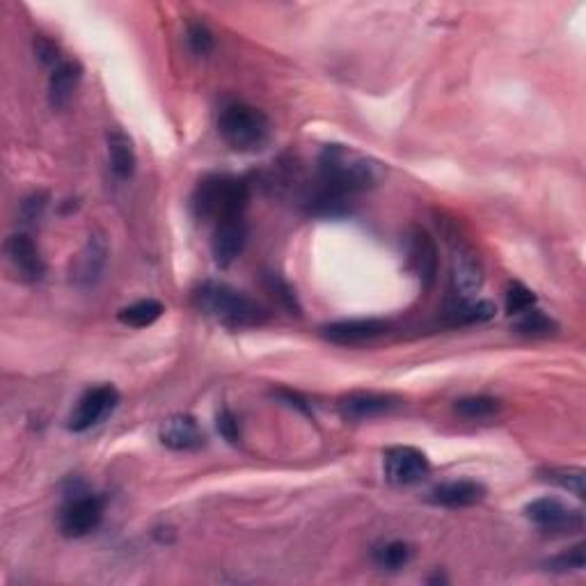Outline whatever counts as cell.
Instances as JSON below:
<instances>
[{"label":"cell","instance_id":"ba28073f","mask_svg":"<svg viewBox=\"0 0 586 586\" xmlns=\"http://www.w3.org/2000/svg\"><path fill=\"white\" fill-rule=\"evenodd\" d=\"M101 518H104V502L99 497H76L60 513V532L67 538L87 536L99 527Z\"/></svg>","mask_w":586,"mask_h":586},{"label":"cell","instance_id":"e0dca14e","mask_svg":"<svg viewBox=\"0 0 586 586\" xmlns=\"http://www.w3.org/2000/svg\"><path fill=\"white\" fill-rule=\"evenodd\" d=\"M483 497H486V488L472 479L447 481L431 490V500L440 506H449V509H465V506L479 504Z\"/></svg>","mask_w":586,"mask_h":586},{"label":"cell","instance_id":"277c9868","mask_svg":"<svg viewBox=\"0 0 586 586\" xmlns=\"http://www.w3.org/2000/svg\"><path fill=\"white\" fill-rule=\"evenodd\" d=\"M218 131L236 152H259L271 138V122L259 108L236 101L220 110Z\"/></svg>","mask_w":586,"mask_h":586},{"label":"cell","instance_id":"4dcf8cb0","mask_svg":"<svg viewBox=\"0 0 586 586\" xmlns=\"http://www.w3.org/2000/svg\"><path fill=\"white\" fill-rule=\"evenodd\" d=\"M46 200H49V197H46V193L30 195L28 200L21 204V216H23V220H26V223H35L37 218H42V213L46 209Z\"/></svg>","mask_w":586,"mask_h":586},{"label":"cell","instance_id":"9c48e42d","mask_svg":"<svg viewBox=\"0 0 586 586\" xmlns=\"http://www.w3.org/2000/svg\"><path fill=\"white\" fill-rule=\"evenodd\" d=\"M387 330H390V323L387 321L351 319V321L328 323V326L321 328V337L339 346H360L387 335Z\"/></svg>","mask_w":586,"mask_h":586},{"label":"cell","instance_id":"4fadbf2b","mask_svg":"<svg viewBox=\"0 0 586 586\" xmlns=\"http://www.w3.org/2000/svg\"><path fill=\"white\" fill-rule=\"evenodd\" d=\"M399 403L401 401L397 397H390V394L351 392L339 399V413H342L344 419H351V422H364V419L392 413L394 408H399Z\"/></svg>","mask_w":586,"mask_h":586},{"label":"cell","instance_id":"ffe728a7","mask_svg":"<svg viewBox=\"0 0 586 586\" xmlns=\"http://www.w3.org/2000/svg\"><path fill=\"white\" fill-rule=\"evenodd\" d=\"M165 312L163 303H158L154 298H147V300H138V303H133L129 307H124L117 314V319H120L124 326H131V328H147L161 319Z\"/></svg>","mask_w":586,"mask_h":586},{"label":"cell","instance_id":"8fae6325","mask_svg":"<svg viewBox=\"0 0 586 586\" xmlns=\"http://www.w3.org/2000/svg\"><path fill=\"white\" fill-rule=\"evenodd\" d=\"M108 261V243L104 236H90L85 248L71 264V282L81 289H90L101 280Z\"/></svg>","mask_w":586,"mask_h":586},{"label":"cell","instance_id":"484cf974","mask_svg":"<svg viewBox=\"0 0 586 586\" xmlns=\"http://www.w3.org/2000/svg\"><path fill=\"white\" fill-rule=\"evenodd\" d=\"M532 307H536V293L522 282H511L506 289V312L518 316Z\"/></svg>","mask_w":586,"mask_h":586},{"label":"cell","instance_id":"3957f363","mask_svg":"<svg viewBox=\"0 0 586 586\" xmlns=\"http://www.w3.org/2000/svg\"><path fill=\"white\" fill-rule=\"evenodd\" d=\"M248 200L250 193L245 181L225 177V174H211L197 184L190 197V209L197 220H223L243 216Z\"/></svg>","mask_w":586,"mask_h":586},{"label":"cell","instance_id":"52a82bcc","mask_svg":"<svg viewBox=\"0 0 586 586\" xmlns=\"http://www.w3.org/2000/svg\"><path fill=\"white\" fill-rule=\"evenodd\" d=\"M431 472V463L415 447H394L385 454V477L394 486H410Z\"/></svg>","mask_w":586,"mask_h":586},{"label":"cell","instance_id":"7402d4cb","mask_svg":"<svg viewBox=\"0 0 586 586\" xmlns=\"http://www.w3.org/2000/svg\"><path fill=\"white\" fill-rule=\"evenodd\" d=\"M371 557H374V564L378 568L401 570L408 564L410 557H413V550H410V545L403 541H385L376 545L374 552H371Z\"/></svg>","mask_w":586,"mask_h":586},{"label":"cell","instance_id":"8992f818","mask_svg":"<svg viewBox=\"0 0 586 586\" xmlns=\"http://www.w3.org/2000/svg\"><path fill=\"white\" fill-rule=\"evenodd\" d=\"M525 516L534 522L538 529L550 534H575L584 527L582 511L564 504L557 497H541L525 506Z\"/></svg>","mask_w":586,"mask_h":586},{"label":"cell","instance_id":"44dd1931","mask_svg":"<svg viewBox=\"0 0 586 586\" xmlns=\"http://www.w3.org/2000/svg\"><path fill=\"white\" fill-rule=\"evenodd\" d=\"M541 477L543 481L554 483V486L580 497V500L586 497V472L582 467H548V470L541 472Z\"/></svg>","mask_w":586,"mask_h":586},{"label":"cell","instance_id":"5bb4252c","mask_svg":"<svg viewBox=\"0 0 586 586\" xmlns=\"http://www.w3.org/2000/svg\"><path fill=\"white\" fill-rule=\"evenodd\" d=\"M158 438L172 451H197L204 447V431L190 415H172L161 424Z\"/></svg>","mask_w":586,"mask_h":586},{"label":"cell","instance_id":"9a60e30c","mask_svg":"<svg viewBox=\"0 0 586 586\" xmlns=\"http://www.w3.org/2000/svg\"><path fill=\"white\" fill-rule=\"evenodd\" d=\"M5 252L10 257L12 266L26 282H39L44 277V259L39 255V248L28 234H12L5 243Z\"/></svg>","mask_w":586,"mask_h":586},{"label":"cell","instance_id":"603a6c76","mask_svg":"<svg viewBox=\"0 0 586 586\" xmlns=\"http://www.w3.org/2000/svg\"><path fill=\"white\" fill-rule=\"evenodd\" d=\"M495 305L488 303V300H477V303H470V300H463L461 305L454 307L449 312L451 326H472V323H486L495 316Z\"/></svg>","mask_w":586,"mask_h":586},{"label":"cell","instance_id":"6da1fadb","mask_svg":"<svg viewBox=\"0 0 586 586\" xmlns=\"http://www.w3.org/2000/svg\"><path fill=\"white\" fill-rule=\"evenodd\" d=\"M193 303L204 316L232 330L257 328L268 319L264 307L225 282H202L193 291Z\"/></svg>","mask_w":586,"mask_h":586},{"label":"cell","instance_id":"d4e9b609","mask_svg":"<svg viewBox=\"0 0 586 586\" xmlns=\"http://www.w3.org/2000/svg\"><path fill=\"white\" fill-rule=\"evenodd\" d=\"M500 401L493 397H465L456 401L454 410L465 419H490L500 413Z\"/></svg>","mask_w":586,"mask_h":586},{"label":"cell","instance_id":"1f68e13d","mask_svg":"<svg viewBox=\"0 0 586 586\" xmlns=\"http://www.w3.org/2000/svg\"><path fill=\"white\" fill-rule=\"evenodd\" d=\"M35 53H37V58L44 62V65H53V67H58L60 65V51H58V46H55L53 42H49V39L46 37H37L35 39Z\"/></svg>","mask_w":586,"mask_h":586},{"label":"cell","instance_id":"ac0fdd59","mask_svg":"<svg viewBox=\"0 0 586 586\" xmlns=\"http://www.w3.org/2000/svg\"><path fill=\"white\" fill-rule=\"evenodd\" d=\"M83 69L74 60H62L58 67H53L49 78V101L55 110L65 108L74 97L78 83H81Z\"/></svg>","mask_w":586,"mask_h":586},{"label":"cell","instance_id":"7c38bea8","mask_svg":"<svg viewBox=\"0 0 586 586\" xmlns=\"http://www.w3.org/2000/svg\"><path fill=\"white\" fill-rule=\"evenodd\" d=\"M451 284H454L456 296H461V300H470L483 284L479 257L463 243L454 245V250H451Z\"/></svg>","mask_w":586,"mask_h":586},{"label":"cell","instance_id":"cb8c5ba5","mask_svg":"<svg viewBox=\"0 0 586 586\" xmlns=\"http://www.w3.org/2000/svg\"><path fill=\"white\" fill-rule=\"evenodd\" d=\"M513 328H516L520 335L548 337V335H552V332H557V323H554L548 314H543L541 310L532 307V310H527V312L516 316Z\"/></svg>","mask_w":586,"mask_h":586},{"label":"cell","instance_id":"83f0119b","mask_svg":"<svg viewBox=\"0 0 586 586\" xmlns=\"http://www.w3.org/2000/svg\"><path fill=\"white\" fill-rule=\"evenodd\" d=\"M586 566V557H584V545H575L573 550H568L559 557H554L548 561L550 570H559V573H566V570H582Z\"/></svg>","mask_w":586,"mask_h":586},{"label":"cell","instance_id":"f1b7e54d","mask_svg":"<svg viewBox=\"0 0 586 586\" xmlns=\"http://www.w3.org/2000/svg\"><path fill=\"white\" fill-rule=\"evenodd\" d=\"M266 284H268V289L273 291V296L280 300V303L287 307V310H291L293 314H298L300 312V305H298V300H296V293H293V289L289 287L287 282L282 280V277H277V275H268L266 277Z\"/></svg>","mask_w":586,"mask_h":586},{"label":"cell","instance_id":"4316f807","mask_svg":"<svg viewBox=\"0 0 586 586\" xmlns=\"http://www.w3.org/2000/svg\"><path fill=\"white\" fill-rule=\"evenodd\" d=\"M213 35L204 23H190L188 26V46L195 55H207L213 51Z\"/></svg>","mask_w":586,"mask_h":586},{"label":"cell","instance_id":"d6986e66","mask_svg":"<svg viewBox=\"0 0 586 586\" xmlns=\"http://www.w3.org/2000/svg\"><path fill=\"white\" fill-rule=\"evenodd\" d=\"M108 158L110 170L115 172L117 179L133 177V172H136V149H133V142L124 131H108Z\"/></svg>","mask_w":586,"mask_h":586},{"label":"cell","instance_id":"2e32d148","mask_svg":"<svg viewBox=\"0 0 586 586\" xmlns=\"http://www.w3.org/2000/svg\"><path fill=\"white\" fill-rule=\"evenodd\" d=\"M408 259L419 277V282H422L424 287H431L435 273H438V250H435L433 239L424 232V229H415V232L410 234Z\"/></svg>","mask_w":586,"mask_h":586},{"label":"cell","instance_id":"5b68a950","mask_svg":"<svg viewBox=\"0 0 586 586\" xmlns=\"http://www.w3.org/2000/svg\"><path fill=\"white\" fill-rule=\"evenodd\" d=\"M120 403V392L113 385H99L87 390L81 399H78L76 408L71 410L67 429L74 433H85L99 426Z\"/></svg>","mask_w":586,"mask_h":586},{"label":"cell","instance_id":"30bf717a","mask_svg":"<svg viewBox=\"0 0 586 586\" xmlns=\"http://www.w3.org/2000/svg\"><path fill=\"white\" fill-rule=\"evenodd\" d=\"M248 241V225H245L243 216L223 218L216 223L211 239V252L218 266H229L232 261L241 255Z\"/></svg>","mask_w":586,"mask_h":586},{"label":"cell","instance_id":"7a4b0ae2","mask_svg":"<svg viewBox=\"0 0 586 586\" xmlns=\"http://www.w3.org/2000/svg\"><path fill=\"white\" fill-rule=\"evenodd\" d=\"M380 168L374 158L346 145H328L319 154V179L321 184L339 195L362 193L376 186Z\"/></svg>","mask_w":586,"mask_h":586},{"label":"cell","instance_id":"f546056e","mask_svg":"<svg viewBox=\"0 0 586 586\" xmlns=\"http://www.w3.org/2000/svg\"><path fill=\"white\" fill-rule=\"evenodd\" d=\"M216 426H218V433L223 435V438H225L227 442H232V445H236V442L241 440L239 422H236V417H234L232 413H229V410H223V413L218 415Z\"/></svg>","mask_w":586,"mask_h":586}]
</instances>
